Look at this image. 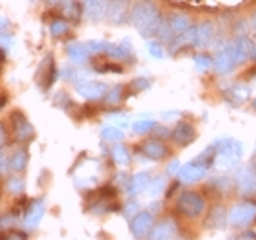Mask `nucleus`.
Wrapping results in <instances>:
<instances>
[{"instance_id": "f257e3e1", "label": "nucleus", "mask_w": 256, "mask_h": 240, "mask_svg": "<svg viewBox=\"0 0 256 240\" xmlns=\"http://www.w3.org/2000/svg\"><path fill=\"white\" fill-rule=\"evenodd\" d=\"M130 22L144 39L154 37L161 22L160 8L152 0H139L130 10Z\"/></svg>"}, {"instance_id": "f03ea898", "label": "nucleus", "mask_w": 256, "mask_h": 240, "mask_svg": "<svg viewBox=\"0 0 256 240\" xmlns=\"http://www.w3.org/2000/svg\"><path fill=\"white\" fill-rule=\"evenodd\" d=\"M176 207L183 216L196 218V216H200V214L203 213V209H205V200H203L198 192L185 191L180 194V198H178Z\"/></svg>"}, {"instance_id": "7ed1b4c3", "label": "nucleus", "mask_w": 256, "mask_h": 240, "mask_svg": "<svg viewBox=\"0 0 256 240\" xmlns=\"http://www.w3.org/2000/svg\"><path fill=\"white\" fill-rule=\"evenodd\" d=\"M242 158V145L238 141H229L225 143L220 152L216 154V167L220 171H229L238 165V161Z\"/></svg>"}, {"instance_id": "20e7f679", "label": "nucleus", "mask_w": 256, "mask_h": 240, "mask_svg": "<svg viewBox=\"0 0 256 240\" xmlns=\"http://www.w3.org/2000/svg\"><path fill=\"white\" fill-rule=\"evenodd\" d=\"M106 19L110 24H124L130 19V0H108Z\"/></svg>"}, {"instance_id": "39448f33", "label": "nucleus", "mask_w": 256, "mask_h": 240, "mask_svg": "<svg viewBox=\"0 0 256 240\" xmlns=\"http://www.w3.org/2000/svg\"><path fill=\"white\" fill-rule=\"evenodd\" d=\"M254 218H256V203L252 202L240 203V205L232 207V211L229 213V222L232 225H238V227L251 224Z\"/></svg>"}, {"instance_id": "423d86ee", "label": "nucleus", "mask_w": 256, "mask_h": 240, "mask_svg": "<svg viewBox=\"0 0 256 240\" xmlns=\"http://www.w3.org/2000/svg\"><path fill=\"white\" fill-rule=\"evenodd\" d=\"M252 50H254V44L246 37H238L236 41H232V43L227 46V52L230 54L234 64H242L246 59H249L252 54Z\"/></svg>"}, {"instance_id": "0eeeda50", "label": "nucleus", "mask_w": 256, "mask_h": 240, "mask_svg": "<svg viewBox=\"0 0 256 240\" xmlns=\"http://www.w3.org/2000/svg\"><path fill=\"white\" fill-rule=\"evenodd\" d=\"M106 85L104 83H99V81H84V83H77L75 85V92L79 94L80 97H84L88 101H96V99H101L106 94Z\"/></svg>"}, {"instance_id": "6e6552de", "label": "nucleus", "mask_w": 256, "mask_h": 240, "mask_svg": "<svg viewBox=\"0 0 256 240\" xmlns=\"http://www.w3.org/2000/svg\"><path fill=\"white\" fill-rule=\"evenodd\" d=\"M11 121H13V136H15V139L18 143H24V141L33 138L35 130H33L32 123L28 121L20 112L13 114V116H11Z\"/></svg>"}, {"instance_id": "1a4fd4ad", "label": "nucleus", "mask_w": 256, "mask_h": 240, "mask_svg": "<svg viewBox=\"0 0 256 240\" xmlns=\"http://www.w3.org/2000/svg\"><path fill=\"white\" fill-rule=\"evenodd\" d=\"M180 180L185 181V183H196V181L203 180L205 174H207V167L202 165V163H187V165H183L180 171Z\"/></svg>"}, {"instance_id": "9d476101", "label": "nucleus", "mask_w": 256, "mask_h": 240, "mask_svg": "<svg viewBox=\"0 0 256 240\" xmlns=\"http://www.w3.org/2000/svg\"><path fill=\"white\" fill-rule=\"evenodd\" d=\"M154 227V214L144 211V213H138L134 216L130 229L136 236H144L146 233H150V229Z\"/></svg>"}, {"instance_id": "9b49d317", "label": "nucleus", "mask_w": 256, "mask_h": 240, "mask_svg": "<svg viewBox=\"0 0 256 240\" xmlns=\"http://www.w3.org/2000/svg\"><path fill=\"white\" fill-rule=\"evenodd\" d=\"M172 138H174V141H176L178 145L185 147V145L194 141V138H196V130H194V127H192L190 123L182 121L176 125L174 132H172Z\"/></svg>"}, {"instance_id": "f8f14e48", "label": "nucleus", "mask_w": 256, "mask_h": 240, "mask_svg": "<svg viewBox=\"0 0 256 240\" xmlns=\"http://www.w3.org/2000/svg\"><path fill=\"white\" fill-rule=\"evenodd\" d=\"M106 8L108 0H84V13L94 22L106 17Z\"/></svg>"}, {"instance_id": "ddd939ff", "label": "nucleus", "mask_w": 256, "mask_h": 240, "mask_svg": "<svg viewBox=\"0 0 256 240\" xmlns=\"http://www.w3.org/2000/svg\"><path fill=\"white\" fill-rule=\"evenodd\" d=\"M214 39V24L212 22H202L196 26V37H194V46L198 48H207Z\"/></svg>"}, {"instance_id": "4468645a", "label": "nucleus", "mask_w": 256, "mask_h": 240, "mask_svg": "<svg viewBox=\"0 0 256 240\" xmlns=\"http://www.w3.org/2000/svg\"><path fill=\"white\" fill-rule=\"evenodd\" d=\"M44 214V202L37 200V202H32L26 209V227L30 229H35L38 225V222L42 220Z\"/></svg>"}, {"instance_id": "2eb2a0df", "label": "nucleus", "mask_w": 256, "mask_h": 240, "mask_svg": "<svg viewBox=\"0 0 256 240\" xmlns=\"http://www.w3.org/2000/svg\"><path fill=\"white\" fill-rule=\"evenodd\" d=\"M143 152L144 156H148L150 160H163L168 154V149L161 143L160 139H148L143 143Z\"/></svg>"}, {"instance_id": "dca6fc26", "label": "nucleus", "mask_w": 256, "mask_h": 240, "mask_svg": "<svg viewBox=\"0 0 256 240\" xmlns=\"http://www.w3.org/2000/svg\"><path fill=\"white\" fill-rule=\"evenodd\" d=\"M238 187L244 194H256V174L249 169L238 172Z\"/></svg>"}, {"instance_id": "f3484780", "label": "nucleus", "mask_w": 256, "mask_h": 240, "mask_svg": "<svg viewBox=\"0 0 256 240\" xmlns=\"http://www.w3.org/2000/svg\"><path fill=\"white\" fill-rule=\"evenodd\" d=\"M8 167L11 169V172H15V174H22L28 167V150L18 149L16 152H13L11 158L8 160Z\"/></svg>"}, {"instance_id": "a211bd4d", "label": "nucleus", "mask_w": 256, "mask_h": 240, "mask_svg": "<svg viewBox=\"0 0 256 240\" xmlns=\"http://www.w3.org/2000/svg\"><path fill=\"white\" fill-rule=\"evenodd\" d=\"M176 229H178L176 222L168 218L156 225L154 229H152V233H150V236L152 238H172V236L176 235Z\"/></svg>"}, {"instance_id": "6ab92c4d", "label": "nucleus", "mask_w": 256, "mask_h": 240, "mask_svg": "<svg viewBox=\"0 0 256 240\" xmlns=\"http://www.w3.org/2000/svg\"><path fill=\"white\" fill-rule=\"evenodd\" d=\"M212 64H214V70H216L218 74H229L230 70L236 66L232 57H230V54L227 52V48L222 50V52L216 55V59L212 61Z\"/></svg>"}, {"instance_id": "aec40b11", "label": "nucleus", "mask_w": 256, "mask_h": 240, "mask_svg": "<svg viewBox=\"0 0 256 240\" xmlns=\"http://www.w3.org/2000/svg\"><path fill=\"white\" fill-rule=\"evenodd\" d=\"M150 183V174L148 172H138V174H134L132 180L128 181V192L130 194H139V192H143Z\"/></svg>"}, {"instance_id": "412c9836", "label": "nucleus", "mask_w": 256, "mask_h": 240, "mask_svg": "<svg viewBox=\"0 0 256 240\" xmlns=\"http://www.w3.org/2000/svg\"><path fill=\"white\" fill-rule=\"evenodd\" d=\"M168 26H170L172 33L174 35H182L188 26H190V21H188L187 15H182V13H174L168 19Z\"/></svg>"}, {"instance_id": "4be33fe9", "label": "nucleus", "mask_w": 256, "mask_h": 240, "mask_svg": "<svg viewBox=\"0 0 256 240\" xmlns=\"http://www.w3.org/2000/svg\"><path fill=\"white\" fill-rule=\"evenodd\" d=\"M59 4L64 17H68L72 21H79L80 19V6L77 0H60Z\"/></svg>"}, {"instance_id": "5701e85b", "label": "nucleus", "mask_w": 256, "mask_h": 240, "mask_svg": "<svg viewBox=\"0 0 256 240\" xmlns=\"http://www.w3.org/2000/svg\"><path fill=\"white\" fill-rule=\"evenodd\" d=\"M68 57L77 64L84 63V61L88 59V48H86V44L74 43L68 48Z\"/></svg>"}, {"instance_id": "b1692460", "label": "nucleus", "mask_w": 256, "mask_h": 240, "mask_svg": "<svg viewBox=\"0 0 256 240\" xmlns=\"http://www.w3.org/2000/svg\"><path fill=\"white\" fill-rule=\"evenodd\" d=\"M112 158H114V161H116L118 165H121V167H126L128 163H130V152H128L126 147H124V145H121V143L114 145Z\"/></svg>"}, {"instance_id": "393cba45", "label": "nucleus", "mask_w": 256, "mask_h": 240, "mask_svg": "<svg viewBox=\"0 0 256 240\" xmlns=\"http://www.w3.org/2000/svg\"><path fill=\"white\" fill-rule=\"evenodd\" d=\"M224 224H225V211H224V207L216 205V207L210 211V216H208V220H207V227L220 229Z\"/></svg>"}, {"instance_id": "a878e982", "label": "nucleus", "mask_w": 256, "mask_h": 240, "mask_svg": "<svg viewBox=\"0 0 256 240\" xmlns=\"http://www.w3.org/2000/svg\"><path fill=\"white\" fill-rule=\"evenodd\" d=\"M101 136L104 141H112L114 143V141H121V139L124 138V132L118 125H106V127L101 130Z\"/></svg>"}, {"instance_id": "bb28decb", "label": "nucleus", "mask_w": 256, "mask_h": 240, "mask_svg": "<svg viewBox=\"0 0 256 240\" xmlns=\"http://www.w3.org/2000/svg\"><path fill=\"white\" fill-rule=\"evenodd\" d=\"M50 33L54 35V37H64L66 33H70V24L62 19H55L52 24H50Z\"/></svg>"}, {"instance_id": "cd10ccee", "label": "nucleus", "mask_w": 256, "mask_h": 240, "mask_svg": "<svg viewBox=\"0 0 256 240\" xmlns=\"http://www.w3.org/2000/svg\"><path fill=\"white\" fill-rule=\"evenodd\" d=\"M165 185H166V180L163 176H158L156 180H150L148 183V192H150V196H160L161 192L165 191Z\"/></svg>"}, {"instance_id": "c85d7f7f", "label": "nucleus", "mask_w": 256, "mask_h": 240, "mask_svg": "<svg viewBox=\"0 0 256 240\" xmlns=\"http://www.w3.org/2000/svg\"><path fill=\"white\" fill-rule=\"evenodd\" d=\"M156 35H158V37H160V41H163V43H170L172 39H174V33H172L170 26H168V22H163V21L160 22Z\"/></svg>"}, {"instance_id": "c756f323", "label": "nucleus", "mask_w": 256, "mask_h": 240, "mask_svg": "<svg viewBox=\"0 0 256 240\" xmlns=\"http://www.w3.org/2000/svg\"><path fill=\"white\" fill-rule=\"evenodd\" d=\"M104 52H106L112 59H128V52L123 46H116V44H106L104 46Z\"/></svg>"}, {"instance_id": "7c9ffc66", "label": "nucleus", "mask_w": 256, "mask_h": 240, "mask_svg": "<svg viewBox=\"0 0 256 240\" xmlns=\"http://www.w3.org/2000/svg\"><path fill=\"white\" fill-rule=\"evenodd\" d=\"M132 128L136 134H146L152 128H156V121H152V119H139V121L134 123Z\"/></svg>"}, {"instance_id": "2f4dec72", "label": "nucleus", "mask_w": 256, "mask_h": 240, "mask_svg": "<svg viewBox=\"0 0 256 240\" xmlns=\"http://www.w3.org/2000/svg\"><path fill=\"white\" fill-rule=\"evenodd\" d=\"M230 97H232V101L234 103H244L249 97V88L247 86H234L232 92H230Z\"/></svg>"}, {"instance_id": "473e14b6", "label": "nucleus", "mask_w": 256, "mask_h": 240, "mask_svg": "<svg viewBox=\"0 0 256 240\" xmlns=\"http://www.w3.org/2000/svg\"><path fill=\"white\" fill-rule=\"evenodd\" d=\"M6 189L11 194H20L24 191V181H22V178H10L6 183Z\"/></svg>"}, {"instance_id": "72a5a7b5", "label": "nucleus", "mask_w": 256, "mask_h": 240, "mask_svg": "<svg viewBox=\"0 0 256 240\" xmlns=\"http://www.w3.org/2000/svg\"><path fill=\"white\" fill-rule=\"evenodd\" d=\"M121 94H123V86H116V88H112V90L104 94V99H106L108 105H116V103L121 101Z\"/></svg>"}, {"instance_id": "f704fd0d", "label": "nucleus", "mask_w": 256, "mask_h": 240, "mask_svg": "<svg viewBox=\"0 0 256 240\" xmlns=\"http://www.w3.org/2000/svg\"><path fill=\"white\" fill-rule=\"evenodd\" d=\"M194 63H196V66L200 70H207V68L212 66V59L205 54H198L196 57H194Z\"/></svg>"}, {"instance_id": "c9c22d12", "label": "nucleus", "mask_w": 256, "mask_h": 240, "mask_svg": "<svg viewBox=\"0 0 256 240\" xmlns=\"http://www.w3.org/2000/svg\"><path fill=\"white\" fill-rule=\"evenodd\" d=\"M104 46H106V43H88L86 44L88 52H92V54H102V52H104Z\"/></svg>"}, {"instance_id": "e433bc0d", "label": "nucleus", "mask_w": 256, "mask_h": 240, "mask_svg": "<svg viewBox=\"0 0 256 240\" xmlns=\"http://www.w3.org/2000/svg\"><path fill=\"white\" fill-rule=\"evenodd\" d=\"M148 50H150V54H152V57H156V59H161V57H163V50H161V46L158 43H150Z\"/></svg>"}, {"instance_id": "4c0bfd02", "label": "nucleus", "mask_w": 256, "mask_h": 240, "mask_svg": "<svg viewBox=\"0 0 256 240\" xmlns=\"http://www.w3.org/2000/svg\"><path fill=\"white\" fill-rule=\"evenodd\" d=\"M148 85H150V81L148 79H143V77H141V79H136L134 81V90H144V88H148Z\"/></svg>"}, {"instance_id": "58836bf2", "label": "nucleus", "mask_w": 256, "mask_h": 240, "mask_svg": "<svg viewBox=\"0 0 256 240\" xmlns=\"http://www.w3.org/2000/svg\"><path fill=\"white\" fill-rule=\"evenodd\" d=\"M8 171V158H6L4 152H0V176Z\"/></svg>"}, {"instance_id": "ea45409f", "label": "nucleus", "mask_w": 256, "mask_h": 240, "mask_svg": "<svg viewBox=\"0 0 256 240\" xmlns=\"http://www.w3.org/2000/svg\"><path fill=\"white\" fill-rule=\"evenodd\" d=\"M10 44H11V37H8V35H0V46H2V48L6 50Z\"/></svg>"}, {"instance_id": "a19ab883", "label": "nucleus", "mask_w": 256, "mask_h": 240, "mask_svg": "<svg viewBox=\"0 0 256 240\" xmlns=\"http://www.w3.org/2000/svg\"><path fill=\"white\" fill-rule=\"evenodd\" d=\"M178 171H180V161H172L170 165H168V174H174Z\"/></svg>"}, {"instance_id": "79ce46f5", "label": "nucleus", "mask_w": 256, "mask_h": 240, "mask_svg": "<svg viewBox=\"0 0 256 240\" xmlns=\"http://www.w3.org/2000/svg\"><path fill=\"white\" fill-rule=\"evenodd\" d=\"M2 139H4V132H2V128H0V143H2Z\"/></svg>"}, {"instance_id": "37998d69", "label": "nucleus", "mask_w": 256, "mask_h": 240, "mask_svg": "<svg viewBox=\"0 0 256 240\" xmlns=\"http://www.w3.org/2000/svg\"><path fill=\"white\" fill-rule=\"evenodd\" d=\"M252 26L256 28V13H254V17H252Z\"/></svg>"}, {"instance_id": "c03bdc74", "label": "nucleus", "mask_w": 256, "mask_h": 240, "mask_svg": "<svg viewBox=\"0 0 256 240\" xmlns=\"http://www.w3.org/2000/svg\"><path fill=\"white\" fill-rule=\"evenodd\" d=\"M50 4H57V2H60V0H48Z\"/></svg>"}, {"instance_id": "a18cd8bd", "label": "nucleus", "mask_w": 256, "mask_h": 240, "mask_svg": "<svg viewBox=\"0 0 256 240\" xmlns=\"http://www.w3.org/2000/svg\"><path fill=\"white\" fill-rule=\"evenodd\" d=\"M252 107H254V110H256V99H254V101H252Z\"/></svg>"}]
</instances>
